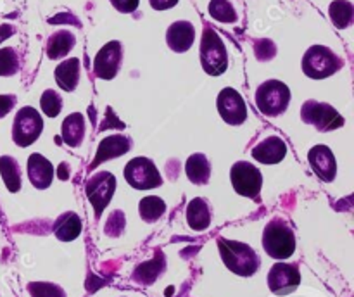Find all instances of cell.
Segmentation results:
<instances>
[{
	"mask_svg": "<svg viewBox=\"0 0 354 297\" xmlns=\"http://www.w3.org/2000/svg\"><path fill=\"white\" fill-rule=\"evenodd\" d=\"M76 38L71 31L68 30H59L54 35H50L47 41V55L48 59L55 61V59H62L64 55H68L71 52V48L75 47Z\"/></svg>",
	"mask_w": 354,
	"mask_h": 297,
	"instance_id": "cb8c5ba5",
	"label": "cell"
},
{
	"mask_svg": "<svg viewBox=\"0 0 354 297\" xmlns=\"http://www.w3.org/2000/svg\"><path fill=\"white\" fill-rule=\"evenodd\" d=\"M187 223L192 230L196 231H203L206 228H209L211 224V209L209 204H207L206 199L203 197H196L189 202L187 206Z\"/></svg>",
	"mask_w": 354,
	"mask_h": 297,
	"instance_id": "d6986e66",
	"label": "cell"
},
{
	"mask_svg": "<svg viewBox=\"0 0 354 297\" xmlns=\"http://www.w3.org/2000/svg\"><path fill=\"white\" fill-rule=\"evenodd\" d=\"M124 223H127V220H124L123 211H114L109 216V220H107L104 231H106L109 237H120L124 230Z\"/></svg>",
	"mask_w": 354,
	"mask_h": 297,
	"instance_id": "d6a6232c",
	"label": "cell"
},
{
	"mask_svg": "<svg viewBox=\"0 0 354 297\" xmlns=\"http://www.w3.org/2000/svg\"><path fill=\"white\" fill-rule=\"evenodd\" d=\"M44 131V119L35 107H21L14 117L12 140L19 147H28L40 138Z\"/></svg>",
	"mask_w": 354,
	"mask_h": 297,
	"instance_id": "8992f818",
	"label": "cell"
},
{
	"mask_svg": "<svg viewBox=\"0 0 354 297\" xmlns=\"http://www.w3.org/2000/svg\"><path fill=\"white\" fill-rule=\"evenodd\" d=\"M308 161H310L311 169L317 173V176L324 182H334L337 175V162H335L334 152L327 145H315L308 152Z\"/></svg>",
	"mask_w": 354,
	"mask_h": 297,
	"instance_id": "5bb4252c",
	"label": "cell"
},
{
	"mask_svg": "<svg viewBox=\"0 0 354 297\" xmlns=\"http://www.w3.org/2000/svg\"><path fill=\"white\" fill-rule=\"evenodd\" d=\"M138 213L145 223H156L166 213V202L158 195H147L138 204Z\"/></svg>",
	"mask_w": 354,
	"mask_h": 297,
	"instance_id": "4316f807",
	"label": "cell"
},
{
	"mask_svg": "<svg viewBox=\"0 0 354 297\" xmlns=\"http://www.w3.org/2000/svg\"><path fill=\"white\" fill-rule=\"evenodd\" d=\"M12 33H14V30L9 26V24H3V26H0V41L6 40V38Z\"/></svg>",
	"mask_w": 354,
	"mask_h": 297,
	"instance_id": "8d00e7d4",
	"label": "cell"
},
{
	"mask_svg": "<svg viewBox=\"0 0 354 297\" xmlns=\"http://www.w3.org/2000/svg\"><path fill=\"white\" fill-rule=\"evenodd\" d=\"M55 83L64 92H73L80 82V59L71 57L62 61L54 71Z\"/></svg>",
	"mask_w": 354,
	"mask_h": 297,
	"instance_id": "ffe728a7",
	"label": "cell"
},
{
	"mask_svg": "<svg viewBox=\"0 0 354 297\" xmlns=\"http://www.w3.org/2000/svg\"><path fill=\"white\" fill-rule=\"evenodd\" d=\"M196 40V28L189 21H176L166 31V44L173 52H183L189 50Z\"/></svg>",
	"mask_w": 354,
	"mask_h": 297,
	"instance_id": "e0dca14e",
	"label": "cell"
},
{
	"mask_svg": "<svg viewBox=\"0 0 354 297\" xmlns=\"http://www.w3.org/2000/svg\"><path fill=\"white\" fill-rule=\"evenodd\" d=\"M342 64H344L342 59L325 45H313L308 48L301 62L304 75L313 79H325L335 75Z\"/></svg>",
	"mask_w": 354,
	"mask_h": 297,
	"instance_id": "277c9868",
	"label": "cell"
},
{
	"mask_svg": "<svg viewBox=\"0 0 354 297\" xmlns=\"http://www.w3.org/2000/svg\"><path fill=\"white\" fill-rule=\"evenodd\" d=\"M165 256L159 252L154 259L147 262H142V265L137 266V269L133 271V280L137 283H142V285H151V283L156 282L159 275L165 271Z\"/></svg>",
	"mask_w": 354,
	"mask_h": 297,
	"instance_id": "d4e9b609",
	"label": "cell"
},
{
	"mask_svg": "<svg viewBox=\"0 0 354 297\" xmlns=\"http://www.w3.org/2000/svg\"><path fill=\"white\" fill-rule=\"evenodd\" d=\"M130 148H131V138L127 137V135H111V137H106L99 144L97 155L92 161V166H90V168H97V166L109 161V159L124 155Z\"/></svg>",
	"mask_w": 354,
	"mask_h": 297,
	"instance_id": "2e32d148",
	"label": "cell"
},
{
	"mask_svg": "<svg viewBox=\"0 0 354 297\" xmlns=\"http://www.w3.org/2000/svg\"><path fill=\"white\" fill-rule=\"evenodd\" d=\"M124 180L135 190H151L162 183L161 173L147 157H133L124 166Z\"/></svg>",
	"mask_w": 354,
	"mask_h": 297,
	"instance_id": "ba28073f",
	"label": "cell"
},
{
	"mask_svg": "<svg viewBox=\"0 0 354 297\" xmlns=\"http://www.w3.org/2000/svg\"><path fill=\"white\" fill-rule=\"evenodd\" d=\"M287 154V144L277 135L266 137L252 148V157L263 164H277L282 161Z\"/></svg>",
	"mask_w": 354,
	"mask_h": 297,
	"instance_id": "ac0fdd59",
	"label": "cell"
},
{
	"mask_svg": "<svg viewBox=\"0 0 354 297\" xmlns=\"http://www.w3.org/2000/svg\"><path fill=\"white\" fill-rule=\"evenodd\" d=\"M218 249L225 266L239 276H252L261 266L258 252L244 242L221 237L218 238Z\"/></svg>",
	"mask_w": 354,
	"mask_h": 297,
	"instance_id": "6da1fadb",
	"label": "cell"
},
{
	"mask_svg": "<svg viewBox=\"0 0 354 297\" xmlns=\"http://www.w3.org/2000/svg\"><path fill=\"white\" fill-rule=\"evenodd\" d=\"M230 180L234 190L239 195L249 197V199H258L263 186L261 171L254 164L248 161H239L232 166Z\"/></svg>",
	"mask_w": 354,
	"mask_h": 297,
	"instance_id": "30bf717a",
	"label": "cell"
},
{
	"mask_svg": "<svg viewBox=\"0 0 354 297\" xmlns=\"http://www.w3.org/2000/svg\"><path fill=\"white\" fill-rule=\"evenodd\" d=\"M201 66L209 76H220L228 69V52L220 35L206 28L201 38Z\"/></svg>",
	"mask_w": 354,
	"mask_h": 297,
	"instance_id": "3957f363",
	"label": "cell"
},
{
	"mask_svg": "<svg viewBox=\"0 0 354 297\" xmlns=\"http://www.w3.org/2000/svg\"><path fill=\"white\" fill-rule=\"evenodd\" d=\"M82 228L83 224L78 214L73 213V211H68V213L61 214V216L55 220L54 228H52V230H54V235L61 242H71L80 237Z\"/></svg>",
	"mask_w": 354,
	"mask_h": 297,
	"instance_id": "7402d4cb",
	"label": "cell"
},
{
	"mask_svg": "<svg viewBox=\"0 0 354 297\" xmlns=\"http://www.w3.org/2000/svg\"><path fill=\"white\" fill-rule=\"evenodd\" d=\"M301 271L297 265L277 262L268 271V289L275 296H289L299 287Z\"/></svg>",
	"mask_w": 354,
	"mask_h": 297,
	"instance_id": "7c38bea8",
	"label": "cell"
},
{
	"mask_svg": "<svg viewBox=\"0 0 354 297\" xmlns=\"http://www.w3.org/2000/svg\"><path fill=\"white\" fill-rule=\"evenodd\" d=\"M0 175H2L3 183L7 190L12 193L21 190V169L16 159L12 155H2L0 157Z\"/></svg>",
	"mask_w": 354,
	"mask_h": 297,
	"instance_id": "484cf974",
	"label": "cell"
},
{
	"mask_svg": "<svg viewBox=\"0 0 354 297\" xmlns=\"http://www.w3.org/2000/svg\"><path fill=\"white\" fill-rule=\"evenodd\" d=\"M40 107L44 111V114H47L48 117L59 116V113L62 111L61 93H57L55 90H45L40 99Z\"/></svg>",
	"mask_w": 354,
	"mask_h": 297,
	"instance_id": "1f68e13d",
	"label": "cell"
},
{
	"mask_svg": "<svg viewBox=\"0 0 354 297\" xmlns=\"http://www.w3.org/2000/svg\"><path fill=\"white\" fill-rule=\"evenodd\" d=\"M123 62V45L120 41H109L97 52L93 59V73L100 79H113L120 73Z\"/></svg>",
	"mask_w": 354,
	"mask_h": 297,
	"instance_id": "4fadbf2b",
	"label": "cell"
},
{
	"mask_svg": "<svg viewBox=\"0 0 354 297\" xmlns=\"http://www.w3.org/2000/svg\"><path fill=\"white\" fill-rule=\"evenodd\" d=\"M185 173L187 178L192 183H196V185H206L211 176V162L207 161L206 155L197 152V154H192L187 159Z\"/></svg>",
	"mask_w": 354,
	"mask_h": 297,
	"instance_id": "603a6c76",
	"label": "cell"
},
{
	"mask_svg": "<svg viewBox=\"0 0 354 297\" xmlns=\"http://www.w3.org/2000/svg\"><path fill=\"white\" fill-rule=\"evenodd\" d=\"M109 2L113 3L114 9L120 10V12L130 14L133 12V10H137L138 2H140V0H109Z\"/></svg>",
	"mask_w": 354,
	"mask_h": 297,
	"instance_id": "836d02e7",
	"label": "cell"
},
{
	"mask_svg": "<svg viewBox=\"0 0 354 297\" xmlns=\"http://www.w3.org/2000/svg\"><path fill=\"white\" fill-rule=\"evenodd\" d=\"M290 102V90L280 79H268L256 90V106L265 116H280Z\"/></svg>",
	"mask_w": 354,
	"mask_h": 297,
	"instance_id": "5b68a950",
	"label": "cell"
},
{
	"mask_svg": "<svg viewBox=\"0 0 354 297\" xmlns=\"http://www.w3.org/2000/svg\"><path fill=\"white\" fill-rule=\"evenodd\" d=\"M328 14H330V19L335 26L348 28L353 23L354 7L348 0H334L328 7Z\"/></svg>",
	"mask_w": 354,
	"mask_h": 297,
	"instance_id": "83f0119b",
	"label": "cell"
},
{
	"mask_svg": "<svg viewBox=\"0 0 354 297\" xmlns=\"http://www.w3.org/2000/svg\"><path fill=\"white\" fill-rule=\"evenodd\" d=\"M216 106L221 119L227 124L239 126V124L248 119V106H245L244 97L237 90L230 88V86H227V88L218 93Z\"/></svg>",
	"mask_w": 354,
	"mask_h": 297,
	"instance_id": "8fae6325",
	"label": "cell"
},
{
	"mask_svg": "<svg viewBox=\"0 0 354 297\" xmlns=\"http://www.w3.org/2000/svg\"><path fill=\"white\" fill-rule=\"evenodd\" d=\"M301 117L304 123L313 124L320 131L337 130L344 124V117L330 104L318 102V100H306L301 109Z\"/></svg>",
	"mask_w": 354,
	"mask_h": 297,
	"instance_id": "9c48e42d",
	"label": "cell"
},
{
	"mask_svg": "<svg viewBox=\"0 0 354 297\" xmlns=\"http://www.w3.org/2000/svg\"><path fill=\"white\" fill-rule=\"evenodd\" d=\"M263 247L273 259H289L296 251V235L282 218H273L263 231Z\"/></svg>",
	"mask_w": 354,
	"mask_h": 297,
	"instance_id": "7a4b0ae2",
	"label": "cell"
},
{
	"mask_svg": "<svg viewBox=\"0 0 354 297\" xmlns=\"http://www.w3.org/2000/svg\"><path fill=\"white\" fill-rule=\"evenodd\" d=\"M209 14L211 17L221 21V23H234V21H237V12H235L234 6L228 0H211Z\"/></svg>",
	"mask_w": 354,
	"mask_h": 297,
	"instance_id": "f1b7e54d",
	"label": "cell"
},
{
	"mask_svg": "<svg viewBox=\"0 0 354 297\" xmlns=\"http://www.w3.org/2000/svg\"><path fill=\"white\" fill-rule=\"evenodd\" d=\"M14 104H16V97L14 95H0V117L9 114V111L14 107Z\"/></svg>",
	"mask_w": 354,
	"mask_h": 297,
	"instance_id": "e575fe53",
	"label": "cell"
},
{
	"mask_svg": "<svg viewBox=\"0 0 354 297\" xmlns=\"http://www.w3.org/2000/svg\"><path fill=\"white\" fill-rule=\"evenodd\" d=\"M28 178H30L31 185L38 190H45L52 185V180H54V166L48 161L47 157H44L41 154L35 152L28 157Z\"/></svg>",
	"mask_w": 354,
	"mask_h": 297,
	"instance_id": "9a60e30c",
	"label": "cell"
},
{
	"mask_svg": "<svg viewBox=\"0 0 354 297\" xmlns=\"http://www.w3.org/2000/svg\"><path fill=\"white\" fill-rule=\"evenodd\" d=\"M152 6V9L156 10H168L171 7H175L178 3V0H149Z\"/></svg>",
	"mask_w": 354,
	"mask_h": 297,
	"instance_id": "d590c367",
	"label": "cell"
},
{
	"mask_svg": "<svg viewBox=\"0 0 354 297\" xmlns=\"http://www.w3.org/2000/svg\"><path fill=\"white\" fill-rule=\"evenodd\" d=\"M19 71V57L14 48H0V76H12Z\"/></svg>",
	"mask_w": 354,
	"mask_h": 297,
	"instance_id": "4dcf8cb0",
	"label": "cell"
},
{
	"mask_svg": "<svg viewBox=\"0 0 354 297\" xmlns=\"http://www.w3.org/2000/svg\"><path fill=\"white\" fill-rule=\"evenodd\" d=\"M28 292L31 297H66L64 289L50 282H30Z\"/></svg>",
	"mask_w": 354,
	"mask_h": 297,
	"instance_id": "f546056e",
	"label": "cell"
},
{
	"mask_svg": "<svg viewBox=\"0 0 354 297\" xmlns=\"http://www.w3.org/2000/svg\"><path fill=\"white\" fill-rule=\"evenodd\" d=\"M61 137L69 147H80L85 137V116L82 113H73L62 121Z\"/></svg>",
	"mask_w": 354,
	"mask_h": 297,
	"instance_id": "44dd1931",
	"label": "cell"
},
{
	"mask_svg": "<svg viewBox=\"0 0 354 297\" xmlns=\"http://www.w3.org/2000/svg\"><path fill=\"white\" fill-rule=\"evenodd\" d=\"M116 190V178L109 171H99L88 178L85 185V193L88 202L95 209V218L102 216L104 209L109 206Z\"/></svg>",
	"mask_w": 354,
	"mask_h": 297,
	"instance_id": "52a82bcc",
	"label": "cell"
}]
</instances>
